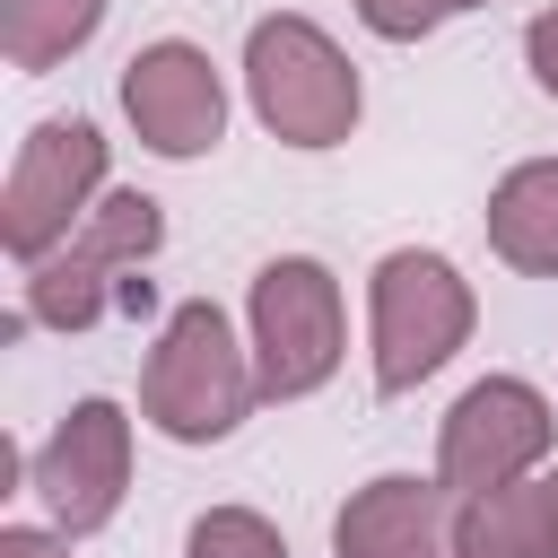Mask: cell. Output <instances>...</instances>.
I'll use <instances>...</instances> for the list:
<instances>
[{"mask_svg": "<svg viewBox=\"0 0 558 558\" xmlns=\"http://www.w3.org/2000/svg\"><path fill=\"white\" fill-rule=\"evenodd\" d=\"M157 244H166L157 201H148V192H105V201L87 209V227L26 270V296H17V314H9V331H26V323H44V331H87V323H105L113 305H148V279H131V270H140Z\"/></svg>", "mask_w": 558, "mask_h": 558, "instance_id": "6da1fadb", "label": "cell"}, {"mask_svg": "<svg viewBox=\"0 0 558 558\" xmlns=\"http://www.w3.org/2000/svg\"><path fill=\"white\" fill-rule=\"evenodd\" d=\"M253 401H262V375H253V349H235L227 314L209 296L174 305L166 331H157V349H148V366H140L148 427L174 436V445H218V436L244 427Z\"/></svg>", "mask_w": 558, "mask_h": 558, "instance_id": "7a4b0ae2", "label": "cell"}, {"mask_svg": "<svg viewBox=\"0 0 558 558\" xmlns=\"http://www.w3.org/2000/svg\"><path fill=\"white\" fill-rule=\"evenodd\" d=\"M244 96L270 140L288 148H340L357 131V70L314 17H262L244 35Z\"/></svg>", "mask_w": 558, "mask_h": 558, "instance_id": "3957f363", "label": "cell"}, {"mask_svg": "<svg viewBox=\"0 0 558 558\" xmlns=\"http://www.w3.org/2000/svg\"><path fill=\"white\" fill-rule=\"evenodd\" d=\"M471 279L445 253H384L366 279V323H375V392H418L462 340H471Z\"/></svg>", "mask_w": 558, "mask_h": 558, "instance_id": "277c9868", "label": "cell"}, {"mask_svg": "<svg viewBox=\"0 0 558 558\" xmlns=\"http://www.w3.org/2000/svg\"><path fill=\"white\" fill-rule=\"evenodd\" d=\"M96 192H105V131H96L87 113L35 122V131L17 140L9 183H0V244H9V262L35 270L44 253H61V244L87 227Z\"/></svg>", "mask_w": 558, "mask_h": 558, "instance_id": "5b68a950", "label": "cell"}, {"mask_svg": "<svg viewBox=\"0 0 558 558\" xmlns=\"http://www.w3.org/2000/svg\"><path fill=\"white\" fill-rule=\"evenodd\" d=\"M253 375L262 401H305L340 366V279L314 253H279L253 270Z\"/></svg>", "mask_w": 558, "mask_h": 558, "instance_id": "8992f818", "label": "cell"}, {"mask_svg": "<svg viewBox=\"0 0 558 558\" xmlns=\"http://www.w3.org/2000/svg\"><path fill=\"white\" fill-rule=\"evenodd\" d=\"M549 445H558L549 401H541L523 375H488V384H471V392L445 410V427H436V480H445L453 497H488V488L532 480V471L549 462Z\"/></svg>", "mask_w": 558, "mask_h": 558, "instance_id": "52a82bcc", "label": "cell"}, {"mask_svg": "<svg viewBox=\"0 0 558 558\" xmlns=\"http://www.w3.org/2000/svg\"><path fill=\"white\" fill-rule=\"evenodd\" d=\"M26 488L44 497L52 532L61 541H87L122 514V488H131V418L113 401H78L35 453H26Z\"/></svg>", "mask_w": 558, "mask_h": 558, "instance_id": "ba28073f", "label": "cell"}, {"mask_svg": "<svg viewBox=\"0 0 558 558\" xmlns=\"http://www.w3.org/2000/svg\"><path fill=\"white\" fill-rule=\"evenodd\" d=\"M122 113H131L140 148H157V157H201V148H218V131H227L218 61H209L201 44H183V35L131 52V70H122Z\"/></svg>", "mask_w": 558, "mask_h": 558, "instance_id": "9c48e42d", "label": "cell"}, {"mask_svg": "<svg viewBox=\"0 0 558 558\" xmlns=\"http://www.w3.org/2000/svg\"><path fill=\"white\" fill-rule=\"evenodd\" d=\"M331 549L340 558H462V497L445 480L384 471L340 506Z\"/></svg>", "mask_w": 558, "mask_h": 558, "instance_id": "30bf717a", "label": "cell"}, {"mask_svg": "<svg viewBox=\"0 0 558 558\" xmlns=\"http://www.w3.org/2000/svg\"><path fill=\"white\" fill-rule=\"evenodd\" d=\"M462 558H558V471L462 497Z\"/></svg>", "mask_w": 558, "mask_h": 558, "instance_id": "8fae6325", "label": "cell"}, {"mask_svg": "<svg viewBox=\"0 0 558 558\" xmlns=\"http://www.w3.org/2000/svg\"><path fill=\"white\" fill-rule=\"evenodd\" d=\"M488 244L523 279H558V157H532L488 192Z\"/></svg>", "mask_w": 558, "mask_h": 558, "instance_id": "7c38bea8", "label": "cell"}, {"mask_svg": "<svg viewBox=\"0 0 558 558\" xmlns=\"http://www.w3.org/2000/svg\"><path fill=\"white\" fill-rule=\"evenodd\" d=\"M105 26V0H0V52L9 70H52Z\"/></svg>", "mask_w": 558, "mask_h": 558, "instance_id": "4fadbf2b", "label": "cell"}, {"mask_svg": "<svg viewBox=\"0 0 558 558\" xmlns=\"http://www.w3.org/2000/svg\"><path fill=\"white\" fill-rule=\"evenodd\" d=\"M183 558H288V541L253 514V506H209L183 541Z\"/></svg>", "mask_w": 558, "mask_h": 558, "instance_id": "5bb4252c", "label": "cell"}, {"mask_svg": "<svg viewBox=\"0 0 558 558\" xmlns=\"http://www.w3.org/2000/svg\"><path fill=\"white\" fill-rule=\"evenodd\" d=\"M445 17H453L445 0H357V26L384 35V44H418V35H436Z\"/></svg>", "mask_w": 558, "mask_h": 558, "instance_id": "9a60e30c", "label": "cell"}, {"mask_svg": "<svg viewBox=\"0 0 558 558\" xmlns=\"http://www.w3.org/2000/svg\"><path fill=\"white\" fill-rule=\"evenodd\" d=\"M523 61H532V78H541V96H558V0L523 26Z\"/></svg>", "mask_w": 558, "mask_h": 558, "instance_id": "2e32d148", "label": "cell"}, {"mask_svg": "<svg viewBox=\"0 0 558 558\" xmlns=\"http://www.w3.org/2000/svg\"><path fill=\"white\" fill-rule=\"evenodd\" d=\"M0 558H70V541H52L35 523H0Z\"/></svg>", "mask_w": 558, "mask_h": 558, "instance_id": "e0dca14e", "label": "cell"}, {"mask_svg": "<svg viewBox=\"0 0 558 558\" xmlns=\"http://www.w3.org/2000/svg\"><path fill=\"white\" fill-rule=\"evenodd\" d=\"M445 9H488V0H445Z\"/></svg>", "mask_w": 558, "mask_h": 558, "instance_id": "ac0fdd59", "label": "cell"}]
</instances>
